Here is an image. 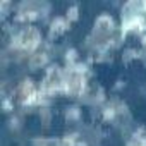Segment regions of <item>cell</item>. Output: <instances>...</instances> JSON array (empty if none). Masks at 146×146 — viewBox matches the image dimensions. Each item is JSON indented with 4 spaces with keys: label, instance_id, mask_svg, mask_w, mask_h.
I'll use <instances>...</instances> for the list:
<instances>
[{
    "label": "cell",
    "instance_id": "9c48e42d",
    "mask_svg": "<svg viewBox=\"0 0 146 146\" xmlns=\"http://www.w3.org/2000/svg\"><path fill=\"white\" fill-rule=\"evenodd\" d=\"M74 146H86V144H84V143H76Z\"/></svg>",
    "mask_w": 146,
    "mask_h": 146
},
{
    "label": "cell",
    "instance_id": "5b68a950",
    "mask_svg": "<svg viewBox=\"0 0 146 146\" xmlns=\"http://www.w3.org/2000/svg\"><path fill=\"white\" fill-rule=\"evenodd\" d=\"M65 26H67L65 19H62V17H57V19L52 23V35H58V33H62V31L65 29Z\"/></svg>",
    "mask_w": 146,
    "mask_h": 146
},
{
    "label": "cell",
    "instance_id": "6da1fadb",
    "mask_svg": "<svg viewBox=\"0 0 146 146\" xmlns=\"http://www.w3.org/2000/svg\"><path fill=\"white\" fill-rule=\"evenodd\" d=\"M55 91H65V74L60 70V67L53 65L46 70L41 93H55Z\"/></svg>",
    "mask_w": 146,
    "mask_h": 146
},
{
    "label": "cell",
    "instance_id": "3957f363",
    "mask_svg": "<svg viewBox=\"0 0 146 146\" xmlns=\"http://www.w3.org/2000/svg\"><path fill=\"white\" fill-rule=\"evenodd\" d=\"M38 43H40V33L36 28H31V26L23 28L16 36V45L23 50H33L38 46Z\"/></svg>",
    "mask_w": 146,
    "mask_h": 146
},
{
    "label": "cell",
    "instance_id": "30bf717a",
    "mask_svg": "<svg viewBox=\"0 0 146 146\" xmlns=\"http://www.w3.org/2000/svg\"><path fill=\"white\" fill-rule=\"evenodd\" d=\"M144 43H146V36H144Z\"/></svg>",
    "mask_w": 146,
    "mask_h": 146
},
{
    "label": "cell",
    "instance_id": "8992f818",
    "mask_svg": "<svg viewBox=\"0 0 146 146\" xmlns=\"http://www.w3.org/2000/svg\"><path fill=\"white\" fill-rule=\"evenodd\" d=\"M36 146H62L60 141L53 139V137H43V139H35Z\"/></svg>",
    "mask_w": 146,
    "mask_h": 146
},
{
    "label": "cell",
    "instance_id": "52a82bcc",
    "mask_svg": "<svg viewBox=\"0 0 146 146\" xmlns=\"http://www.w3.org/2000/svg\"><path fill=\"white\" fill-rule=\"evenodd\" d=\"M67 17L70 19V21H74L76 17H78V7L74 5V7H70L69 11H67Z\"/></svg>",
    "mask_w": 146,
    "mask_h": 146
},
{
    "label": "cell",
    "instance_id": "277c9868",
    "mask_svg": "<svg viewBox=\"0 0 146 146\" xmlns=\"http://www.w3.org/2000/svg\"><path fill=\"white\" fill-rule=\"evenodd\" d=\"M46 60H48V55H46L45 52H41V53H35V55L31 57V60H29V65H31L33 69H38V67L45 65Z\"/></svg>",
    "mask_w": 146,
    "mask_h": 146
},
{
    "label": "cell",
    "instance_id": "ba28073f",
    "mask_svg": "<svg viewBox=\"0 0 146 146\" xmlns=\"http://www.w3.org/2000/svg\"><path fill=\"white\" fill-rule=\"evenodd\" d=\"M67 117H70V119H78V117H79L78 108H70V112H67Z\"/></svg>",
    "mask_w": 146,
    "mask_h": 146
},
{
    "label": "cell",
    "instance_id": "7a4b0ae2",
    "mask_svg": "<svg viewBox=\"0 0 146 146\" xmlns=\"http://www.w3.org/2000/svg\"><path fill=\"white\" fill-rule=\"evenodd\" d=\"M65 74V93L69 95H83L84 90H86V79H84V74H81V72H78L76 69L69 67L67 72H64Z\"/></svg>",
    "mask_w": 146,
    "mask_h": 146
}]
</instances>
